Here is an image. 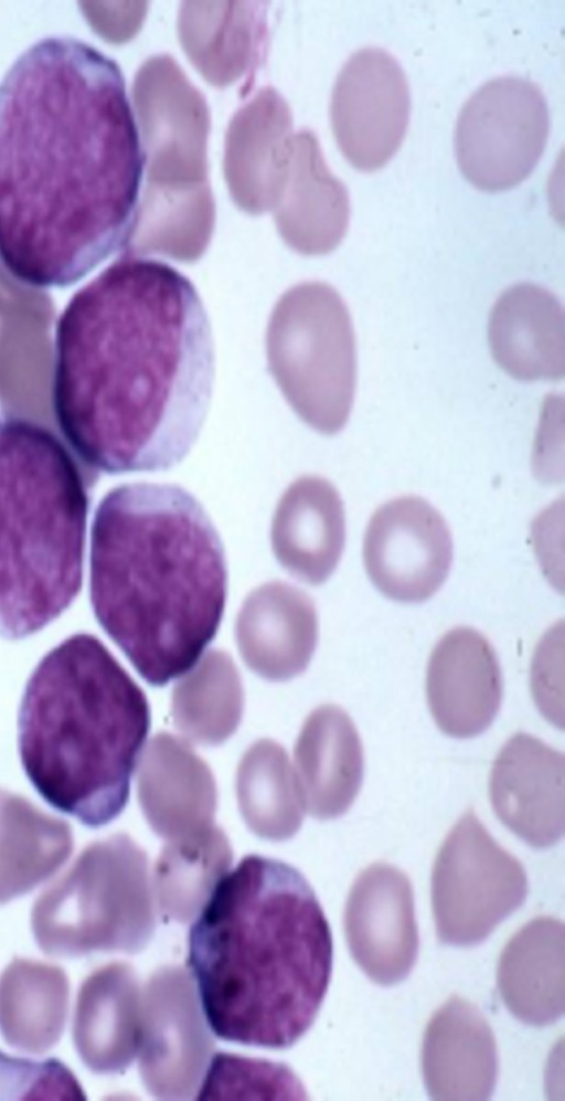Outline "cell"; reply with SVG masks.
<instances>
[{
    "instance_id": "cell-1",
    "label": "cell",
    "mask_w": 565,
    "mask_h": 1101,
    "mask_svg": "<svg viewBox=\"0 0 565 1101\" xmlns=\"http://www.w3.org/2000/svg\"><path fill=\"white\" fill-rule=\"evenodd\" d=\"M143 156L118 64L74 38L29 47L0 82V262L66 288L127 246Z\"/></svg>"
},
{
    "instance_id": "cell-2",
    "label": "cell",
    "mask_w": 565,
    "mask_h": 1101,
    "mask_svg": "<svg viewBox=\"0 0 565 1101\" xmlns=\"http://www.w3.org/2000/svg\"><path fill=\"white\" fill-rule=\"evenodd\" d=\"M213 380L203 303L164 262L126 253L78 288L57 319L52 410L90 470L179 464L200 434Z\"/></svg>"
},
{
    "instance_id": "cell-3",
    "label": "cell",
    "mask_w": 565,
    "mask_h": 1101,
    "mask_svg": "<svg viewBox=\"0 0 565 1101\" xmlns=\"http://www.w3.org/2000/svg\"><path fill=\"white\" fill-rule=\"evenodd\" d=\"M226 594L222 541L189 491L130 483L102 498L90 529V605L146 681L163 686L194 666Z\"/></svg>"
},
{
    "instance_id": "cell-4",
    "label": "cell",
    "mask_w": 565,
    "mask_h": 1101,
    "mask_svg": "<svg viewBox=\"0 0 565 1101\" xmlns=\"http://www.w3.org/2000/svg\"><path fill=\"white\" fill-rule=\"evenodd\" d=\"M188 965L211 1030L269 1049L313 1024L332 971V936L305 877L282 861L243 858L198 913Z\"/></svg>"
},
{
    "instance_id": "cell-5",
    "label": "cell",
    "mask_w": 565,
    "mask_h": 1101,
    "mask_svg": "<svg viewBox=\"0 0 565 1101\" xmlns=\"http://www.w3.org/2000/svg\"><path fill=\"white\" fill-rule=\"evenodd\" d=\"M18 727L24 773L50 806L90 828L122 812L150 709L96 636L73 634L42 657L26 682Z\"/></svg>"
},
{
    "instance_id": "cell-6",
    "label": "cell",
    "mask_w": 565,
    "mask_h": 1101,
    "mask_svg": "<svg viewBox=\"0 0 565 1101\" xmlns=\"http://www.w3.org/2000/svg\"><path fill=\"white\" fill-rule=\"evenodd\" d=\"M84 467L46 426L0 414V637L4 639L39 633L81 592L95 479Z\"/></svg>"
},
{
    "instance_id": "cell-7",
    "label": "cell",
    "mask_w": 565,
    "mask_h": 1101,
    "mask_svg": "<svg viewBox=\"0 0 565 1101\" xmlns=\"http://www.w3.org/2000/svg\"><path fill=\"white\" fill-rule=\"evenodd\" d=\"M132 99L147 181L129 243L173 252L201 250L214 222L205 98L179 64L162 54L147 60L137 72Z\"/></svg>"
},
{
    "instance_id": "cell-8",
    "label": "cell",
    "mask_w": 565,
    "mask_h": 1101,
    "mask_svg": "<svg viewBox=\"0 0 565 1101\" xmlns=\"http://www.w3.org/2000/svg\"><path fill=\"white\" fill-rule=\"evenodd\" d=\"M31 928L52 956L143 951L156 930L147 854L126 834L86 846L34 901Z\"/></svg>"
},
{
    "instance_id": "cell-9",
    "label": "cell",
    "mask_w": 565,
    "mask_h": 1101,
    "mask_svg": "<svg viewBox=\"0 0 565 1101\" xmlns=\"http://www.w3.org/2000/svg\"><path fill=\"white\" fill-rule=\"evenodd\" d=\"M527 894L521 862L502 848L473 811L440 847L431 875V903L440 942L476 945L519 909Z\"/></svg>"
},
{
    "instance_id": "cell-10",
    "label": "cell",
    "mask_w": 565,
    "mask_h": 1101,
    "mask_svg": "<svg viewBox=\"0 0 565 1101\" xmlns=\"http://www.w3.org/2000/svg\"><path fill=\"white\" fill-rule=\"evenodd\" d=\"M548 129L546 99L536 84L518 76L493 78L460 110L455 130L458 166L480 190H508L533 171Z\"/></svg>"
},
{
    "instance_id": "cell-11",
    "label": "cell",
    "mask_w": 565,
    "mask_h": 1101,
    "mask_svg": "<svg viewBox=\"0 0 565 1101\" xmlns=\"http://www.w3.org/2000/svg\"><path fill=\"white\" fill-rule=\"evenodd\" d=\"M202 1013L183 967H159L142 986L139 1073L152 1097L186 1100L199 1091L214 1050Z\"/></svg>"
},
{
    "instance_id": "cell-12",
    "label": "cell",
    "mask_w": 565,
    "mask_h": 1101,
    "mask_svg": "<svg viewBox=\"0 0 565 1101\" xmlns=\"http://www.w3.org/2000/svg\"><path fill=\"white\" fill-rule=\"evenodd\" d=\"M409 110V88L398 62L382 49L356 51L337 77L330 105L342 155L360 171L384 167L404 139Z\"/></svg>"
},
{
    "instance_id": "cell-13",
    "label": "cell",
    "mask_w": 565,
    "mask_h": 1101,
    "mask_svg": "<svg viewBox=\"0 0 565 1101\" xmlns=\"http://www.w3.org/2000/svg\"><path fill=\"white\" fill-rule=\"evenodd\" d=\"M366 573L385 596L419 603L445 582L452 541L441 515L426 500L405 496L381 506L364 536Z\"/></svg>"
},
{
    "instance_id": "cell-14",
    "label": "cell",
    "mask_w": 565,
    "mask_h": 1101,
    "mask_svg": "<svg viewBox=\"0 0 565 1101\" xmlns=\"http://www.w3.org/2000/svg\"><path fill=\"white\" fill-rule=\"evenodd\" d=\"M344 928L351 955L373 982L390 986L403 981L418 953L408 877L385 862L361 871L347 900Z\"/></svg>"
},
{
    "instance_id": "cell-15",
    "label": "cell",
    "mask_w": 565,
    "mask_h": 1101,
    "mask_svg": "<svg viewBox=\"0 0 565 1101\" xmlns=\"http://www.w3.org/2000/svg\"><path fill=\"white\" fill-rule=\"evenodd\" d=\"M302 415L324 434L347 423L355 391V340L349 310L330 286L312 283L303 289Z\"/></svg>"
},
{
    "instance_id": "cell-16",
    "label": "cell",
    "mask_w": 565,
    "mask_h": 1101,
    "mask_svg": "<svg viewBox=\"0 0 565 1101\" xmlns=\"http://www.w3.org/2000/svg\"><path fill=\"white\" fill-rule=\"evenodd\" d=\"M565 760L526 733L510 738L490 774V800L499 819L536 848L556 844L565 827Z\"/></svg>"
},
{
    "instance_id": "cell-17",
    "label": "cell",
    "mask_w": 565,
    "mask_h": 1101,
    "mask_svg": "<svg viewBox=\"0 0 565 1101\" xmlns=\"http://www.w3.org/2000/svg\"><path fill=\"white\" fill-rule=\"evenodd\" d=\"M427 700L439 729L454 738L482 733L495 718L502 698L497 654L471 627L447 632L427 667Z\"/></svg>"
},
{
    "instance_id": "cell-18",
    "label": "cell",
    "mask_w": 565,
    "mask_h": 1101,
    "mask_svg": "<svg viewBox=\"0 0 565 1101\" xmlns=\"http://www.w3.org/2000/svg\"><path fill=\"white\" fill-rule=\"evenodd\" d=\"M292 119L273 87H265L232 118L224 173L232 199L249 213L273 210L289 163Z\"/></svg>"
},
{
    "instance_id": "cell-19",
    "label": "cell",
    "mask_w": 565,
    "mask_h": 1101,
    "mask_svg": "<svg viewBox=\"0 0 565 1101\" xmlns=\"http://www.w3.org/2000/svg\"><path fill=\"white\" fill-rule=\"evenodd\" d=\"M318 641L312 600L291 584L273 581L245 599L236 642L245 664L260 677L282 681L302 673Z\"/></svg>"
},
{
    "instance_id": "cell-20",
    "label": "cell",
    "mask_w": 565,
    "mask_h": 1101,
    "mask_svg": "<svg viewBox=\"0 0 565 1101\" xmlns=\"http://www.w3.org/2000/svg\"><path fill=\"white\" fill-rule=\"evenodd\" d=\"M137 791L142 813L160 837L172 839L214 825V776L184 740L170 733H158L147 744Z\"/></svg>"
},
{
    "instance_id": "cell-21",
    "label": "cell",
    "mask_w": 565,
    "mask_h": 1101,
    "mask_svg": "<svg viewBox=\"0 0 565 1101\" xmlns=\"http://www.w3.org/2000/svg\"><path fill=\"white\" fill-rule=\"evenodd\" d=\"M142 986L135 968L111 962L82 983L73 1019V1042L95 1073L124 1072L138 1056Z\"/></svg>"
},
{
    "instance_id": "cell-22",
    "label": "cell",
    "mask_w": 565,
    "mask_h": 1101,
    "mask_svg": "<svg viewBox=\"0 0 565 1101\" xmlns=\"http://www.w3.org/2000/svg\"><path fill=\"white\" fill-rule=\"evenodd\" d=\"M422 1071L434 1100H488L498 1076L493 1033L481 1012L454 996L429 1020Z\"/></svg>"
},
{
    "instance_id": "cell-23",
    "label": "cell",
    "mask_w": 565,
    "mask_h": 1101,
    "mask_svg": "<svg viewBox=\"0 0 565 1101\" xmlns=\"http://www.w3.org/2000/svg\"><path fill=\"white\" fill-rule=\"evenodd\" d=\"M489 343L495 362L516 380L563 379L565 318L561 301L531 283L508 288L491 310Z\"/></svg>"
},
{
    "instance_id": "cell-24",
    "label": "cell",
    "mask_w": 565,
    "mask_h": 1101,
    "mask_svg": "<svg viewBox=\"0 0 565 1101\" xmlns=\"http://www.w3.org/2000/svg\"><path fill=\"white\" fill-rule=\"evenodd\" d=\"M273 210L282 235L306 253H328L347 233L348 189L328 168L310 130L292 135L284 184Z\"/></svg>"
},
{
    "instance_id": "cell-25",
    "label": "cell",
    "mask_w": 565,
    "mask_h": 1101,
    "mask_svg": "<svg viewBox=\"0 0 565 1101\" xmlns=\"http://www.w3.org/2000/svg\"><path fill=\"white\" fill-rule=\"evenodd\" d=\"M345 541L341 497L327 479L303 476L284 493L271 526L279 563L295 578L317 585L337 568Z\"/></svg>"
},
{
    "instance_id": "cell-26",
    "label": "cell",
    "mask_w": 565,
    "mask_h": 1101,
    "mask_svg": "<svg viewBox=\"0 0 565 1101\" xmlns=\"http://www.w3.org/2000/svg\"><path fill=\"white\" fill-rule=\"evenodd\" d=\"M294 756L305 809L319 819L345 813L363 777L362 743L347 712L334 705L312 711L298 737Z\"/></svg>"
},
{
    "instance_id": "cell-27",
    "label": "cell",
    "mask_w": 565,
    "mask_h": 1101,
    "mask_svg": "<svg viewBox=\"0 0 565 1101\" xmlns=\"http://www.w3.org/2000/svg\"><path fill=\"white\" fill-rule=\"evenodd\" d=\"M564 940L563 923L541 917L518 931L501 953L498 989L524 1024L546 1026L563 1016Z\"/></svg>"
},
{
    "instance_id": "cell-28",
    "label": "cell",
    "mask_w": 565,
    "mask_h": 1101,
    "mask_svg": "<svg viewBox=\"0 0 565 1101\" xmlns=\"http://www.w3.org/2000/svg\"><path fill=\"white\" fill-rule=\"evenodd\" d=\"M262 3L186 1L181 6L180 42L212 85H230L257 65L266 33Z\"/></svg>"
},
{
    "instance_id": "cell-29",
    "label": "cell",
    "mask_w": 565,
    "mask_h": 1101,
    "mask_svg": "<svg viewBox=\"0 0 565 1101\" xmlns=\"http://www.w3.org/2000/svg\"><path fill=\"white\" fill-rule=\"evenodd\" d=\"M70 824L0 787V903L29 893L67 861Z\"/></svg>"
},
{
    "instance_id": "cell-30",
    "label": "cell",
    "mask_w": 565,
    "mask_h": 1101,
    "mask_svg": "<svg viewBox=\"0 0 565 1101\" xmlns=\"http://www.w3.org/2000/svg\"><path fill=\"white\" fill-rule=\"evenodd\" d=\"M68 977L57 965L14 957L0 975V1033L12 1048L43 1054L65 1027Z\"/></svg>"
},
{
    "instance_id": "cell-31",
    "label": "cell",
    "mask_w": 565,
    "mask_h": 1101,
    "mask_svg": "<svg viewBox=\"0 0 565 1101\" xmlns=\"http://www.w3.org/2000/svg\"><path fill=\"white\" fill-rule=\"evenodd\" d=\"M232 859L226 835L214 825L168 839L151 878L160 914L179 923L192 920L227 872Z\"/></svg>"
},
{
    "instance_id": "cell-32",
    "label": "cell",
    "mask_w": 565,
    "mask_h": 1101,
    "mask_svg": "<svg viewBox=\"0 0 565 1101\" xmlns=\"http://www.w3.org/2000/svg\"><path fill=\"white\" fill-rule=\"evenodd\" d=\"M241 814L257 836L284 840L300 828L305 805L285 749L273 740L254 743L236 775Z\"/></svg>"
},
{
    "instance_id": "cell-33",
    "label": "cell",
    "mask_w": 565,
    "mask_h": 1101,
    "mask_svg": "<svg viewBox=\"0 0 565 1101\" xmlns=\"http://www.w3.org/2000/svg\"><path fill=\"white\" fill-rule=\"evenodd\" d=\"M243 703L241 677L231 656L211 649L177 682L172 718L188 740L218 744L236 730Z\"/></svg>"
},
{
    "instance_id": "cell-34",
    "label": "cell",
    "mask_w": 565,
    "mask_h": 1101,
    "mask_svg": "<svg viewBox=\"0 0 565 1101\" xmlns=\"http://www.w3.org/2000/svg\"><path fill=\"white\" fill-rule=\"evenodd\" d=\"M201 1100H299L303 1087L285 1065L215 1054L200 1086Z\"/></svg>"
},
{
    "instance_id": "cell-35",
    "label": "cell",
    "mask_w": 565,
    "mask_h": 1101,
    "mask_svg": "<svg viewBox=\"0 0 565 1101\" xmlns=\"http://www.w3.org/2000/svg\"><path fill=\"white\" fill-rule=\"evenodd\" d=\"M77 1079L57 1059L33 1061L0 1051V1100H85Z\"/></svg>"
},
{
    "instance_id": "cell-36",
    "label": "cell",
    "mask_w": 565,
    "mask_h": 1101,
    "mask_svg": "<svg viewBox=\"0 0 565 1101\" xmlns=\"http://www.w3.org/2000/svg\"><path fill=\"white\" fill-rule=\"evenodd\" d=\"M79 7L96 33L121 43L140 29L147 2H81Z\"/></svg>"
}]
</instances>
